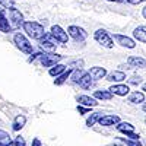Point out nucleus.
I'll use <instances>...</instances> for the list:
<instances>
[{"mask_svg": "<svg viewBox=\"0 0 146 146\" xmlns=\"http://www.w3.org/2000/svg\"><path fill=\"white\" fill-rule=\"evenodd\" d=\"M22 28L28 34V36H31L32 40H41L45 35L44 25H41L40 22H35V21H25Z\"/></svg>", "mask_w": 146, "mask_h": 146, "instance_id": "obj_1", "label": "nucleus"}, {"mask_svg": "<svg viewBox=\"0 0 146 146\" xmlns=\"http://www.w3.org/2000/svg\"><path fill=\"white\" fill-rule=\"evenodd\" d=\"M13 42H15V45L19 48L22 53H25V54H31L32 53V44L29 42V40L23 34H21V32L19 34H15Z\"/></svg>", "mask_w": 146, "mask_h": 146, "instance_id": "obj_2", "label": "nucleus"}, {"mask_svg": "<svg viewBox=\"0 0 146 146\" xmlns=\"http://www.w3.org/2000/svg\"><path fill=\"white\" fill-rule=\"evenodd\" d=\"M94 38H95V41L98 42L100 45H102L105 48H113L114 47L113 38L108 35V32L105 29H96L95 34H94Z\"/></svg>", "mask_w": 146, "mask_h": 146, "instance_id": "obj_3", "label": "nucleus"}, {"mask_svg": "<svg viewBox=\"0 0 146 146\" xmlns=\"http://www.w3.org/2000/svg\"><path fill=\"white\" fill-rule=\"evenodd\" d=\"M56 47H57V40L51 35V32H48V34L45 32V35L40 40V48L44 50L45 53H51L56 50Z\"/></svg>", "mask_w": 146, "mask_h": 146, "instance_id": "obj_4", "label": "nucleus"}, {"mask_svg": "<svg viewBox=\"0 0 146 146\" xmlns=\"http://www.w3.org/2000/svg\"><path fill=\"white\" fill-rule=\"evenodd\" d=\"M62 58H63L62 54H56L54 51H51V53H42V54L40 56L41 64H42L44 67H53V66L57 64Z\"/></svg>", "mask_w": 146, "mask_h": 146, "instance_id": "obj_5", "label": "nucleus"}, {"mask_svg": "<svg viewBox=\"0 0 146 146\" xmlns=\"http://www.w3.org/2000/svg\"><path fill=\"white\" fill-rule=\"evenodd\" d=\"M9 10V18H10V25H12V28L13 29H18V28H21L22 25H23V15L21 13V10H18L15 6L13 7H10V9H7Z\"/></svg>", "mask_w": 146, "mask_h": 146, "instance_id": "obj_6", "label": "nucleus"}, {"mask_svg": "<svg viewBox=\"0 0 146 146\" xmlns=\"http://www.w3.org/2000/svg\"><path fill=\"white\" fill-rule=\"evenodd\" d=\"M67 34L75 41H85V40H86V36H88L86 31H85L83 28H80V27H76V25H70L67 28Z\"/></svg>", "mask_w": 146, "mask_h": 146, "instance_id": "obj_7", "label": "nucleus"}, {"mask_svg": "<svg viewBox=\"0 0 146 146\" xmlns=\"http://www.w3.org/2000/svg\"><path fill=\"white\" fill-rule=\"evenodd\" d=\"M51 35L54 36V38L57 40V42H62V44H66L67 40H69V34L60 27V25H53L51 27Z\"/></svg>", "mask_w": 146, "mask_h": 146, "instance_id": "obj_8", "label": "nucleus"}, {"mask_svg": "<svg viewBox=\"0 0 146 146\" xmlns=\"http://www.w3.org/2000/svg\"><path fill=\"white\" fill-rule=\"evenodd\" d=\"M114 40L121 45V47H126V48H135L136 47V42L135 40H131L130 36H126V35H121V34H114Z\"/></svg>", "mask_w": 146, "mask_h": 146, "instance_id": "obj_9", "label": "nucleus"}, {"mask_svg": "<svg viewBox=\"0 0 146 146\" xmlns=\"http://www.w3.org/2000/svg\"><path fill=\"white\" fill-rule=\"evenodd\" d=\"M100 126H115L117 123H120V117L118 115H114V114H108V115H101V118L98 120Z\"/></svg>", "mask_w": 146, "mask_h": 146, "instance_id": "obj_10", "label": "nucleus"}, {"mask_svg": "<svg viewBox=\"0 0 146 146\" xmlns=\"http://www.w3.org/2000/svg\"><path fill=\"white\" fill-rule=\"evenodd\" d=\"M76 101L80 104V105H85V107H96L98 105V101H96V98H94V96H89V95H79Z\"/></svg>", "mask_w": 146, "mask_h": 146, "instance_id": "obj_11", "label": "nucleus"}, {"mask_svg": "<svg viewBox=\"0 0 146 146\" xmlns=\"http://www.w3.org/2000/svg\"><path fill=\"white\" fill-rule=\"evenodd\" d=\"M110 91H111L114 95H118V96H126V95H129L130 88L127 86V85H123V83H115V85H113V86L110 88Z\"/></svg>", "mask_w": 146, "mask_h": 146, "instance_id": "obj_12", "label": "nucleus"}, {"mask_svg": "<svg viewBox=\"0 0 146 146\" xmlns=\"http://www.w3.org/2000/svg\"><path fill=\"white\" fill-rule=\"evenodd\" d=\"M127 63L130 67H137V69H146V60L137 56H130L127 58Z\"/></svg>", "mask_w": 146, "mask_h": 146, "instance_id": "obj_13", "label": "nucleus"}, {"mask_svg": "<svg viewBox=\"0 0 146 146\" xmlns=\"http://www.w3.org/2000/svg\"><path fill=\"white\" fill-rule=\"evenodd\" d=\"M0 31L2 32H12L13 31V28L10 25V21L5 15V10H0Z\"/></svg>", "mask_w": 146, "mask_h": 146, "instance_id": "obj_14", "label": "nucleus"}, {"mask_svg": "<svg viewBox=\"0 0 146 146\" xmlns=\"http://www.w3.org/2000/svg\"><path fill=\"white\" fill-rule=\"evenodd\" d=\"M89 75L92 76L94 80H98V79H102L107 76V70L104 67H100V66H95V67H91V70L88 72Z\"/></svg>", "mask_w": 146, "mask_h": 146, "instance_id": "obj_15", "label": "nucleus"}, {"mask_svg": "<svg viewBox=\"0 0 146 146\" xmlns=\"http://www.w3.org/2000/svg\"><path fill=\"white\" fill-rule=\"evenodd\" d=\"M113 92L110 89H100V91H95L94 92V98L96 100H101V101H110L113 98Z\"/></svg>", "mask_w": 146, "mask_h": 146, "instance_id": "obj_16", "label": "nucleus"}, {"mask_svg": "<svg viewBox=\"0 0 146 146\" xmlns=\"http://www.w3.org/2000/svg\"><path fill=\"white\" fill-rule=\"evenodd\" d=\"M124 79H126V73L120 72V70H114L107 75V80H110V82H123Z\"/></svg>", "mask_w": 146, "mask_h": 146, "instance_id": "obj_17", "label": "nucleus"}, {"mask_svg": "<svg viewBox=\"0 0 146 146\" xmlns=\"http://www.w3.org/2000/svg\"><path fill=\"white\" fill-rule=\"evenodd\" d=\"M133 36L137 40V41H140V42H145L146 44V27H137L135 31H133Z\"/></svg>", "mask_w": 146, "mask_h": 146, "instance_id": "obj_18", "label": "nucleus"}, {"mask_svg": "<svg viewBox=\"0 0 146 146\" xmlns=\"http://www.w3.org/2000/svg\"><path fill=\"white\" fill-rule=\"evenodd\" d=\"M92 83H94L92 76L89 75V73H83V76H82L80 80H79V86L83 88V89H89V88L92 86Z\"/></svg>", "mask_w": 146, "mask_h": 146, "instance_id": "obj_19", "label": "nucleus"}, {"mask_svg": "<svg viewBox=\"0 0 146 146\" xmlns=\"http://www.w3.org/2000/svg\"><path fill=\"white\" fill-rule=\"evenodd\" d=\"M25 124H27V117L25 115H16L13 120V124H12V129L15 131H19Z\"/></svg>", "mask_w": 146, "mask_h": 146, "instance_id": "obj_20", "label": "nucleus"}, {"mask_svg": "<svg viewBox=\"0 0 146 146\" xmlns=\"http://www.w3.org/2000/svg\"><path fill=\"white\" fill-rule=\"evenodd\" d=\"M115 127H117L118 131L124 133V135L129 133V131H135V126H133L131 123H126V121H120V123L115 124Z\"/></svg>", "mask_w": 146, "mask_h": 146, "instance_id": "obj_21", "label": "nucleus"}, {"mask_svg": "<svg viewBox=\"0 0 146 146\" xmlns=\"http://www.w3.org/2000/svg\"><path fill=\"white\" fill-rule=\"evenodd\" d=\"M72 72H73V69H67V70H64L62 75H58L57 76V79H54V85H57V86H60V85H63L69 78H70V75H72Z\"/></svg>", "mask_w": 146, "mask_h": 146, "instance_id": "obj_22", "label": "nucleus"}, {"mask_svg": "<svg viewBox=\"0 0 146 146\" xmlns=\"http://www.w3.org/2000/svg\"><path fill=\"white\" fill-rule=\"evenodd\" d=\"M129 102H131V104H142V102H145V94L143 92H137V91L130 94Z\"/></svg>", "mask_w": 146, "mask_h": 146, "instance_id": "obj_23", "label": "nucleus"}, {"mask_svg": "<svg viewBox=\"0 0 146 146\" xmlns=\"http://www.w3.org/2000/svg\"><path fill=\"white\" fill-rule=\"evenodd\" d=\"M66 67L67 66H64V64H54L53 67H50V70H48V73H50V76H58V75H62V73L66 70Z\"/></svg>", "mask_w": 146, "mask_h": 146, "instance_id": "obj_24", "label": "nucleus"}, {"mask_svg": "<svg viewBox=\"0 0 146 146\" xmlns=\"http://www.w3.org/2000/svg\"><path fill=\"white\" fill-rule=\"evenodd\" d=\"M101 115H102V113H92L91 117H88V120H86V126L92 127L95 123H98V120L101 118Z\"/></svg>", "mask_w": 146, "mask_h": 146, "instance_id": "obj_25", "label": "nucleus"}, {"mask_svg": "<svg viewBox=\"0 0 146 146\" xmlns=\"http://www.w3.org/2000/svg\"><path fill=\"white\" fill-rule=\"evenodd\" d=\"M83 73H85V72H83L80 67H79V69H76V70H73V72H72V80L75 82V83H79L80 78L83 76Z\"/></svg>", "mask_w": 146, "mask_h": 146, "instance_id": "obj_26", "label": "nucleus"}, {"mask_svg": "<svg viewBox=\"0 0 146 146\" xmlns=\"http://www.w3.org/2000/svg\"><path fill=\"white\" fill-rule=\"evenodd\" d=\"M0 5L6 9H10V7L15 6V0H0Z\"/></svg>", "mask_w": 146, "mask_h": 146, "instance_id": "obj_27", "label": "nucleus"}, {"mask_svg": "<svg viewBox=\"0 0 146 146\" xmlns=\"http://www.w3.org/2000/svg\"><path fill=\"white\" fill-rule=\"evenodd\" d=\"M129 83H130V85H136V86H137V85L142 83V78L137 76V75H135V76H131V78L129 79Z\"/></svg>", "mask_w": 146, "mask_h": 146, "instance_id": "obj_28", "label": "nucleus"}, {"mask_svg": "<svg viewBox=\"0 0 146 146\" xmlns=\"http://www.w3.org/2000/svg\"><path fill=\"white\" fill-rule=\"evenodd\" d=\"M9 137H10V136H9V133L0 129V142H10Z\"/></svg>", "mask_w": 146, "mask_h": 146, "instance_id": "obj_29", "label": "nucleus"}, {"mask_svg": "<svg viewBox=\"0 0 146 146\" xmlns=\"http://www.w3.org/2000/svg\"><path fill=\"white\" fill-rule=\"evenodd\" d=\"M78 111H79V114H86V113H89L91 111V107H85V105H78Z\"/></svg>", "mask_w": 146, "mask_h": 146, "instance_id": "obj_30", "label": "nucleus"}, {"mask_svg": "<svg viewBox=\"0 0 146 146\" xmlns=\"http://www.w3.org/2000/svg\"><path fill=\"white\" fill-rule=\"evenodd\" d=\"M13 146H25V139L22 136H16L15 142H13Z\"/></svg>", "mask_w": 146, "mask_h": 146, "instance_id": "obj_31", "label": "nucleus"}, {"mask_svg": "<svg viewBox=\"0 0 146 146\" xmlns=\"http://www.w3.org/2000/svg\"><path fill=\"white\" fill-rule=\"evenodd\" d=\"M124 143H126V146H142L139 140H133V139H130V140H124Z\"/></svg>", "mask_w": 146, "mask_h": 146, "instance_id": "obj_32", "label": "nucleus"}, {"mask_svg": "<svg viewBox=\"0 0 146 146\" xmlns=\"http://www.w3.org/2000/svg\"><path fill=\"white\" fill-rule=\"evenodd\" d=\"M126 136L130 137V139H133V140H139V135H136L135 131H129V133H126Z\"/></svg>", "mask_w": 146, "mask_h": 146, "instance_id": "obj_33", "label": "nucleus"}, {"mask_svg": "<svg viewBox=\"0 0 146 146\" xmlns=\"http://www.w3.org/2000/svg\"><path fill=\"white\" fill-rule=\"evenodd\" d=\"M41 54H42V53H34V54H32V53H31V57H29V58H28V62H29V63H32V62H34V60H35V58H36V57H40V56H41Z\"/></svg>", "mask_w": 146, "mask_h": 146, "instance_id": "obj_34", "label": "nucleus"}, {"mask_svg": "<svg viewBox=\"0 0 146 146\" xmlns=\"http://www.w3.org/2000/svg\"><path fill=\"white\" fill-rule=\"evenodd\" d=\"M126 2L130 3V5H140V3L146 2V0H126Z\"/></svg>", "mask_w": 146, "mask_h": 146, "instance_id": "obj_35", "label": "nucleus"}, {"mask_svg": "<svg viewBox=\"0 0 146 146\" xmlns=\"http://www.w3.org/2000/svg\"><path fill=\"white\" fill-rule=\"evenodd\" d=\"M69 66H70V67H72V66H79V67L82 69V66H83V60H79V62H72Z\"/></svg>", "mask_w": 146, "mask_h": 146, "instance_id": "obj_36", "label": "nucleus"}, {"mask_svg": "<svg viewBox=\"0 0 146 146\" xmlns=\"http://www.w3.org/2000/svg\"><path fill=\"white\" fill-rule=\"evenodd\" d=\"M31 146H41V140L38 139V137H35L34 140H32V145Z\"/></svg>", "mask_w": 146, "mask_h": 146, "instance_id": "obj_37", "label": "nucleus"}, {"mask_svg": "<svg viewBox=\"0 0 146 146\" xmlns=\"http://www.w3.org/2000/svg\"><path fill=\"white\" fill-rule=\"evenodd\" d=\"M0 146H13V142H0Z\"/></svg>", "mask_w": 146, "mask_h": 146, "instance_id": "obj_38", "label": "nucleus"}, {"mask_svg": "<svg viewBox=\"0 0 146 146\" xmlns=\"http://www.w3.org/2000/svg\"><path fill=\"white\" fill-rule=\"evenodd\" d=\"M107 2H115V3H123L126 0H107Z\"/></svg>", "mask_w": 146, "mask_h": 146, "instance_id": "obj_39", "label": "nucleus"}, {"mask_svg": "<svg viewBox=\"0 0 146 146\" xmlns=\"http://www.w3.org/2000/svg\"><path fill=\"white\" fill-rule=\"evenodd\" d=\"M142 15H143V18L146 19V6H145V7L142 9Z\"/></svg>", "mask_w": 146, "mask_h": 146, "instance_id": "obj_40", "label": "nucleus"}, {"mask_svg": "<svg viewBox=\"0 0 146 146\" xmlns=\"http://www.w3.org/2000/svg\"><path fill=\"white\" fill-rule=\"evenodd\" d=\"M142 110H143V111H145V113H146V101H145V102H143V107H142Z\"/></svg>", "mask_w": 146, "mask_h": 146, "instance_id": "obj_41", "label": "nucleus"}, {"mask_svg": "<svg viewBox=\"0 0 146 146\" xmlns=\"http://www.w3.org/2000/svg\"><path fill=\"white\" fill-rule=\"evenodd\" d=\"M142 91H145V92H146V83H143V86H142Z\"/></svg>", "mask_w": 146, "mask_h": 146, "instance_id": "obj_42", "label": "nucleus"}]
</instances>
